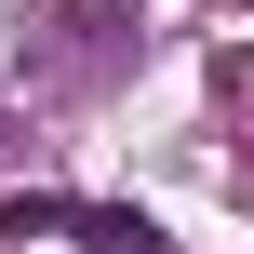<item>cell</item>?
Returning a JSON list of instances; mask_svg holds the SVG:
<instances>
[{
    "label": "cell",
    "instance_id": "1",
    "mask_svg": "<svg viewBox=\"0 0 254 254\" xmlns=\"http://www.w3.org/2000/svg\"><path fill=\"white\" fill-rule=\"evenodd\" d=\"M121 54H134V13H121V0H54V40L27 54V80H40V94H80V80H107Z\"/></svg>",
    "mask_w": 254,
    "mask_h": 254
},
{
    "label": "cell",
    "instance_id": "3",
    "mask_svg": "<svg viewBox=\"0 0 254 254\" xmlns=\"http://www.w3.org/2000/svg\"><path fill=\"white\" fill-rule=\"evenodd\" d=\"M67 214H80V201H13V214H0V241H67Z\"/></svg>",
    "mask_w": 254,
    "mask_h": 254
},
{
    "label": "cell",
    "instance_id": "2",
    "mask_svg": "<svg viewBox=\"0 0 254 254\" xmlns=\"http://www.w3.org/2000/svg\"><path fill=\"white\" fill-rule=\"evenodd\" d=\"M67 241H80V254H161V228L121 214V201H94V214H67Z\"/></svg>",
    "mask_w": 254,
    "mask_h": 254
}]
</instances>
